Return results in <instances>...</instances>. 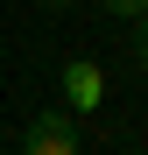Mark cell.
<instances>
[{
    "instance_id": "5",
    "label": "cell",
    "mask_w": 148,
    "mask_h": 155,
    "mask_svg": "<svg viewBox=\"0 0 148 155\" xmlns=\"http://www.w3.org/2000/svg\"><path fill=\"white\" fill-rule=\"evenodd\" d=\"M35 7H49V14H64V7H71V0H35Z\"/></svg>"
},
{
    "instance_id": "4",
    "label": "cell",
    "mask_w": 148,
    "mask_h": 155,
    "mask_svg": "<svg viewBox=\"0 0 148 155\" xmlns=\"http://www.w3.org/2000/svg\"><path fill=\"white\" fill-rule=\"evenodd\" d=\"M134 64H141V71H148V14H141V21H134Z\"/></svg>"
},
{
    "instance_id": "2",
    "label": "cell",
    "mask_w": 148,
    "mask_h": 155,
    "mask_svg": "<svg viewBox=\"0 0 148 155\" xmlns=\"http://www.w3.org/2000/svg\"><path fill=\"white\" fill-rule=\"evenodd\" d=\"M64 99H71V113H92L99 99H106V71L92 57H71L64 64Z\"/></svg>"
},
{
    "instance_id": "3",
    "label": "cell",
    "mask_w": 148,
    "mask_h": 155,
    "mask_svg": "<svg viewBox=\"0 0 148 155\" xmlns=\"http://www.w3.org/2000/svg\"><path fill=\"white\" fill-rule=\"evenodd\" d=\"M106 14H120V21H141V14H148V0H106Z\"/></svg>"
},
{
    "instance_id": "1",
    "label": "cell",
    "mask_w": 148,
    "mask_h": 155,
    "mask_svg": "<svg viewBox=\"0 0 148 155\" xmlns=\"http://www.w3.org/2000/svg\"><path fill=\"white\" fill-rule=\"evenodd\" d=\"M21 155H85V134H78V113L49 106L21 127Z\"/></svg>"
}]
</instances>
